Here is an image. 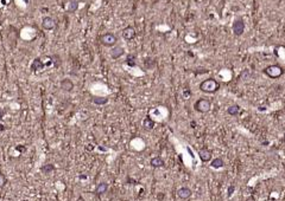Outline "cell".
I'll return each mask as SVG.
<instances>
[{"instance_id": "6da1fadb", "label": "cell", "mask_w": 285, "mask_h": 201, "mask_svg": "<svg viewBox=\"0 0 285 201\" xmlns=\"http://www.w3.org/2000/svg\"><path fill=\"white\" fill-rule=\"evenodd\" d=\"M220 89V83L215 78H207L200 84V90L204 94H215Z\"/></svg>"}, {"instance_id": "7a4b0ae2", "label": "cell", "mask_w": 285, "mask_h": 201, "mask_svg": "<svg viewBox=\"0 0 285 201\" xmlns=\"http://www.w3.org/2000/svg\"><path fill=\"white\" fill-rule=\"evenodd\" d=\"M262 72H264L267 77L277 79V78H279V77H282V76L284 75V69H283L280 65H278V64H273V65L266 66V68L262 70Z\"/></svg>"}, {"instance_id": "3957f363", "label": "cell", "mask_w": 285, "mask_h": 201, "mask_svg": "<svg viewBox=\"0 0 285 201\" xmlns=\"http://www.w3.org/2000/svg\"><path fill=\"white\" fill-rule=\"evenodd\" d=\"M194 109L197 112L206 114V112H208L211 109V101L208 99V98H198L197 101L195 102V104H194Z\"/></svg>"}, {"instance_id": "277c9868", "label": "cell", "mask_w": 285, "mask_h": 201, "mask_svg": "<svg viewBox=\"0 0 285 201\" xmlns=\"http://www.w3.org/2000/svg\"><path fill=\"white\" fill-rule=\"evenodd\" d=\"M116 42H118V38L113 35V33H109V32H107V33H103V35L100 37V43H101L103 46H106V47L115 46Z\"/></svg>"}, {"instance_id": "5b68a950", "label": "cell", "mask_w": 285, "mask_h": 201, "mask_svg": "<svg viewBox=\"0 0 285 201\" xmlns=\"http://www.w3.org/2000/svg\"><path fill=\"white\" fill-rule=\"evenodd\" d=\"M42 26L44 30H48V31H51V30H55L56 26H57V22L55 18L52 17H45L42 22Z\"/></svg>"}, {"instance_id": "8992f818", "label": "cell", "mask_w": 285, "mask_h": 201, "mask_svg": "<svg viewBox=\"0 0 285 201\" xmlns=\"http://www.w3.org/2000/svg\"><path fill=\"white\" fill-rule=\"evenodd\" d=\"M121 35H123V38H124L125 40L130 42V40H133L136 38L137 32L133 26H127V27H125L124 30H123Z\"/></svg>"}, {"instance_id": "52a82bcc", "label": "cell", "mask_w": 285, "mask_h": 201, "mask_svg": "<svg viewBox=\"0 0 285 201\" xmlns=\"http://www.w3.org/2000/svg\"><path fill=\"white\" fill-rule=\"evenodd\" d=\"M232 30H233V33L238 35V37L242 35L244 31H245V23H244V20L242 19H236L235 22L233 23Z\"/></svg>"}, {"instance_id": "ba28073f", "label": "cell", "mask_w": 285, "mask_h": 201, "mask_svg": "<svg viewBox=\"0 0 285 201\" xmlns=\"http://www.w3.org/2000/svg\"><path fill=\"white\" fill-rule=\"evenodd\" d=\"M198 156H200L202 162H209V161H211L213 153H211L210 149H208V148H202V149L198 150Z\"/></svg>"}, {"instance_id": "9c48e42d", "label": "cell", "mask_w": 285, "mask_h": 201, "mask_svg": "<svg viewBox=\"0 0 285 201\" xmlns=\"http://www.w3.org/2000/svg\"><path fill=\"white\" fill-rule=\"evenodd\" d=\"M61 89L64 92H70L74 89V82L70 78H63L61 81Z\"/></svg>"}, {"instance_id": "30bf717a", "label": "cell", "mask_w": 285, "mask_h": 201, "mask_svg": "<svg viewBox=\"0 0 285 201\" xmlns=\"http://www.w3.org/2000/svg\"><path fill=\"white\" fill-rule=\"evenodd\" d=\"M125 53V49L123 46H119V45H115V46L112 47L111 50V57L113 59H119L121 56H124Z\"/></svg>"}, {"instance_id": "8fae6325", "label": "cell", "mask_w": 285, "mask_h": 201, "mask_svg": "<svg viewBox=\"0 0 285 201\" xmlns=\"http://www.w3.org/2000/svg\"><path fill=\"white\" fill-rule=\"evenodd\" d=\"M191 194H193L191 189L188 188V187H182V188H179L177 190V196H178L181 200H186V199H189V198L191 196Z\"/></svg>"}, {"instance_id": "7c38bea8", "label": "cell", "mask_w": 285, "mask_h": 201, "mask_svg": "<svg viewBox=\"0 0 285 201\" xmlns=\"http://www.w3.org/2000/svg\"><path fill=\"white\" fill-rule=\"evenodd\" d=\"M107 190H108V183L103 181V182L98 183L96 188L94 190V194H95L96 196H101V195H103L105 193H107Z\"/></svg>"}, {"instance_id": "4fadbf2b", "label": "cell", "mask_w": 285, "mask_h": 201, "mask_svg": "<svg viewBox=\"0 0 285 201\" xmlns=\"http://www.w3.org/2000/svg\"><path fill=\"white\" fill-rule=\"evenodd\" d=\"M44 68H45V64H44V62H43L42 58H36L32 62V64H31V71L32 72H37V71L42 70Z\"/></svg>"}, {"instance_id": "5bb4252c", "label": "cell", "mask_w": 285, "mask_h": 201, "mask_svg": "<svg viewBox=\"0 0 285 201\" xmlns=\"http://www.w3.org/2000/svg\"><path fill=\"white\" fill-rule=\"evenodd\" d=\"M150 165H151V167H153V168H162V167L165 166V162H164V160H163L162 157L156 156V157H152V159H151Z\"/></svg>"}, {"instance_id": "9a60e30c", "label": "cell", "mask_w": 285, "mask_h": 201, "mask_svg": "<svg viewBox=\"0 0 285 201\" xmlns=\"http://www.w3.org/2000/svg\"><path fill=\"white\" fill-rule=\"evenodd\" d=\"M223 166H224V162H223V160L221 157H215V159H213L210 161V167L214 168V169L222 168Z\"/></svg>"}, {"instance_id": "2e32d148", "label": "cell", "mask_w": 285, "mask_h": 201, "mask_svg": "<svg viewBox=\"0 0 285 201\" xmlns=\"http://www.w3.org/2000/svg\"><path fill=\"white\" fill-rule=\"evenodd\" d=\"M78 8V2L76 0H69L68 4H67V11L69 13H74V12L77 11Z\"/></svg>"}, {"instance_id": "e0dca14e", "label": "cell", "mask_w": 285, "mask_h": 201, "mask_svg": "<svg viewBox=\"0 0 285 201\" xmlns=\"http://www.w3.org/2000/svg\"><path fill=\"white\" fill-rule=\"evenodd\" d=\"M240 106H238V104H232V106H228V109H227V114L228 115H231V116H236V115H239V112H240Z\"/></svg>"}, {"instance_id": "ac0fdd59", "label": "cell", "mask_w": 285, "mask_h": 201, "mask_svg": "<svg viewBox=\"0 0 285 201\" xmlns=\"http://www.w3.org/2000/svg\"><path fill=\"white\" fill-rule=\"evenodd\" d=\"M143 124H144V128L146 130H152L155 128V124H156V123H155L153 119H151L150 116H146V118L144 119V123H143Z\"/></svg>"}, {"instance_id": "d6986e66", "label": "cell", "mask_w": 285, "mask_h": 201, "mask_svg": "<svg viewBox=\"0 0 285 201\" xmlns=\"http://www.w3.org/2000/svg\"><path fill=\"white\" fill-rule=\"evenodd\" d=\"M107 102H108L107 97H100V96L93 97V103H95L98 106H105V104H107Z\"/></svg>"}, {"instance_id": "ffe728a7", "label": "cell", "mask_w": 285, "mask_h": 201, "mask_svg": "<svg viewBox=\"0 0 285 201\" xmlns=\"http://www.w3.org/2000/svg\"><path fill=\"white\" fill-rule=\"evenodd\" d=\"M128 66H136L137 63V56L133 55V53H130L127 57H126V62H125Z\"/></svg>"}, {"instance_id": "44dd1931", "label": "cell", "mask_w": 285, "mask_h": 201, "mask_svg": "<svg viewBox=\"0 0 285 201\" xmlns=\"http://www.w3.org/2000/svg\"><path fill=\"white\" fill-rule=\"evenodd\" d=\"M54 170H55V166L51 165V163H48V165L43 166V167L40 168V172H42L43 174H49V173L54 172Z\"/></svg>"}, {"instance_id": "7402d4cb", "label": "cell", "mask_w": 285, "mask_h": 201, "mask_svg": "<svg viewBox=\"0 0 285 201\" xmlns=\"http://www.w3.org/2000/svg\"><path fill=\"white\" fill-rule=\"evenodd\" d=\"M6 182H7V179H6V176L0 172V188H2V187L6 185Z\"/></svg>"}, {"instance_id": "603a6c76", "label": "cell", "mask_w": 285, "mask_h": 201, "mask_svg": "<svg viewBox=\"0 0 285 201\" xmlns=\"http://www.w3.org/2000/svg\"><path fill=\"white\" fill-rule=\"evenodd\" d=\"M234 190H235V186H234V185H231V186L228 187V190H227V195H228V198H231V196L233 195Z\"/></svg>"}, {"instance_id": "cb8c5ba5", "label": "cell", "mask_w": 285, "mask_h": 201, "mask_svg": "<svg viewBox=\"0 0 285 201\" xmlns=\"http://www.w3.org/2000/svg\"><path fill=\"white\" fill-rule=\"evenodd\" d=\"M145 68H148V69H152L153 66H155V64H151V58H148L145 59Z\"/></svg>"}, {"instance_id": "d4e9b609", "label": "cell", "mask_w": 285, "mask_h": 201, "mask_svg": "<svg viewBox=\"0 0 285 201\" xmlns=\"http://www.w3.org/2000/svg\"><path fill=\"white\" fill-rule=\"evenodd\" d=\"M157 199L159 201L163 200V199H164V193H158V194H157Z\"/></svg>"}, {"instance_id": "484cf974", "label": "cell", "mask_w": 285, "mask_h": 201, "mask_svg": "<svg viewBox=\"0 0 285 201\" xmlns=\"http://www.w3.org/2000/svg\"><path fill=\"white\" fill-rule=\"evenodd\" d=\"M16 149L19 150V152H25V147H23V146H18Z\"/></svg>"}, {"instance_id": "4316f807", "label": "cell", "mask_w": 285, "mask_h": 201, "mask_svg": "<svg viewBox=\"0 0 285 201\" xmlns=\"http://www.w3.org/2000/svg\"><path fill=\"white\" fill-rule=\"evenodd\" d=\"M4 115H5V110H2V109H0V118L4 117Z\"/></svg>"}, {"instance_id": "83f0119b", "label": "cell", "mask_w": 285, "mask_h": 201, "mask_svg": "<svg viewBox=\"0 0 285 201\" xmlns=\"http://www.w3.org/2000/svg\"><path fill=\"white\" fill-rule=\"evenodd\" d=\"M4 130H5V126L0 124V131H4Z\"/></svg>"}, {"instance_id": "f1b7e54d", "label": "cell", "mask_w": 285, "mask_h": 201, "mask_svg": "<svg viewBox=\"0 0 285 201\" xmlns=\"http://www.w3.org/2000/svg\"><path fill=\"white\" fill-rule=\"evenodd\" d=\"M76 201H86V200H85V199H83L82 196H80V198H78V199H77Z\"/></svg>"}, {"instance_id": "f546056e", "label": "cell", "mask_w": 285, "mask_h": 201, "mask_svg": "<svg viewBox=\"0 0 285 201\" xmlns=\"http://www.w3.org/2000/svg\"><path fill=\"white\" fill-rule=\"evenodd\" d=\"M274 1H276V2H279V1H282V0H274Z\"/></svg>"}, {"instance_id": "4dcf8cb0", "label": "cell", "mask_w": 285, "mask_h": 201, "mask_svg": "<svg viewBox=\"0 0 285 201\" xmlns=\"http://www.w3.org/2000/svg\"><path fill=\"white\" fill-rule=\"evenodd\" d=\"M283 140H284V142H285V132H284V137H283Z\"/></svg>"}, {"instance_id": "1f68e13d", "label": "cell", "mask_w": 285, "mask_h": 201, "mask_svg": "<svg viewBox=\"0 0 285 201\" xmlns=\"http://www.w3.org/2000/svg\"><path fill=\"white\" fill-rule=\"evenodd\" d=\"M23 201H29V200H23Z\"/></svg>"}]
</instances>
